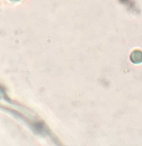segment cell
Instances as JSON below:
<instances>
[{"instance_id": "obj_1", "label": "cell", "mask_w": 142, "mask_h": 146, "mask_svg": "<svg viewBox=\"0 0 142 146\" xmlns=\"http://www.w3.org/2000/svg\"><path fill=\"white\" fill-rule=\"evenodd\" d=\"M131 60L135 64H139L142 62V52L136 50L132 52L131 55Z\"/></svg>"}, {"instance_id": "obj_2", "label": "cell", "mask_w": 142, "mask_h": 146, "mask_svg": "<svg viewBox=\"0 0 142 146\" xmlns=\"http://www.w3.org/2000/svg\"><path fill=\"white\" fill-rule=\"evenodd\" d=\"M122 2H126L127 1V0H121Z\"/></svg>"}]
</instances>
